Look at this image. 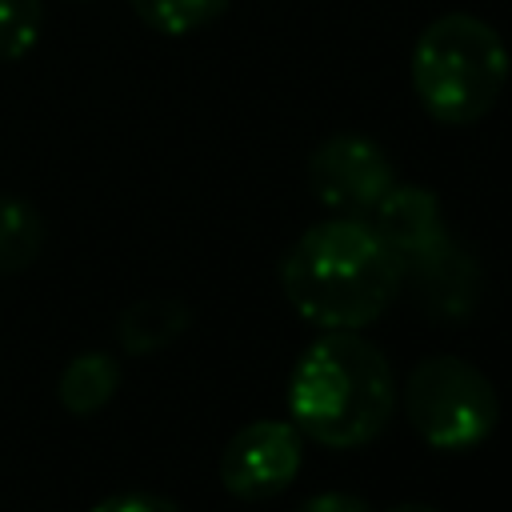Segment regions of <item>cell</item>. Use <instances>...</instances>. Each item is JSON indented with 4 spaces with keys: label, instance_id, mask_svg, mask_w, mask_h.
Listing matches in <instances>:
<instances>
[{
    "label": "cell",
    "instance_id": "6da1fadb",
    "mask_svg": "<svg viewBox=\"0 0 512 512\" xmlns=\"http://www.w3.org/2000/svg\"><path fill=\"white\" fill-rule=\"evenodd\" d=\"M280 288L320 332H360L396 300L404 268L364 216H332L280 256Z\"/></svg>",
    "mask_w": 512,
    "mask_h": 512
},
{
    "label": "cell",
    "instance_id": "7a4b0ae2",
    "mask_svg": "<svg viewBox=\"0 0 512 512\" xmlns=\"http://www.w3.org/2000/svg\"><path fill=\"white\" fill-rule=\"evenodd\" d=\"M396 408L384 352L360 332H320L288 376V416L324 448L372 444Z\"/></svg>",
    "mask_w": 512,
    "mask_h": 512
},
{
    "label": "cell",
    "instance_id": "3957f363",
    "mask_svg": "<svg viewBox=\"0 0 512 512\" xmlns=\"http://www.w3.org/2000/svg\"><path fill=\"white\" fill-rule=\"evenodd\" d=\"M508 48L472 12H448L420 28L412 48V92L436 124H476L508 84Z\"/></svg>",
    "mask_w": 512,
    "mask_h": 512
},
{
    "label": "cell",
    "instance_id": "277c9868",
    "mask_svg": "<svg viewBox=\"0 0 512 512\" xmlns=\"http://www.w3.org/2000/svg\"><path fill=\"white\" fill-rule=\"evenodd\" d=\"M404 416L412 432L436 452L480 448L500 420V396L492 380L448 352L424 356L404 380Z\"/></svg>",
    "mask_w": 512,
    "mask_h": 512
},
{
    "label": "cell",
    "instance_id": "5b68a950",
    "mask_svg": "<svg viewBox=\"0 0 512 512\" xmlns=\"http://www.w3.org/2000/svg\"><path fill=\"white\" fill-rule=\"evenodd\" d=\"M392 184V160L372 136L336 132L308 156V188L336 216H368Z\"/></svg>",
    "mask_w": 512,
    "mask_h": 512
},
{
    "label": "cell",
    "instance_id": "8992f818",
    "mask_svg": "<svg viewBox=\"0 0 512 512\" xmlns=\"http://www.w3.org/2000/svg\"><path fill=\"white\" fill-rule=\"evenodd\" d=\"M304 464V436L292 420H252L220 452V484L236 500L280 496Z\"/></svg>",
    "mask_w": 512,
    "mask_h": 512
},
{
    "label": "cell",
    "instance_id": "52a82bcc",
    "mask_svg": "<svg viewBox=\"0 0 512 512\" xmlns=\"http://www.w3.org/2000/svg\"><path fill=\"white\" fill-rule=\"evenodd\" d=\"M364 220L392 248V256L400 260V268L412 264V260H420L428 248H436L448 236L436 192L432 188H420V184H392L372 204V212Z\"/></svg>",
    "mask_w": 512,
    "mask_h": 512
},
{
    "label": "cell",
    "instance_id": "ba28073f",
    "mask_svg": "<svg viewBox=\"0 0 512 512\" xmlns=\"http://www.w3.org/2000/svg\"><path fill=\"white\" fill-rule=\"evenodd\" d=\"M404 280H412L420 308L436 320H464L472 312L476 288H480V272H476L472 256L452 236H444L420 260L404 264Z\"/></svg>",
    "mask_w": 512,
    "mask_h": 512
},
{
    "label": "cell",
    "instance_id": "9c48e42d",
    "mask_svg": "<svg viewBox=\"0 0 512 512\" xmlns=\"http://www.w3.org/2000/svg\"><path fill=\"white\" fill-rule=\"evenodd\" d=\"M188 324H192V312L180 300H168V296L136 300L116 320V344L128 356H152V352L168 348L172 340H180L188 332Z\"/></svg>",
    "mask_w": 512,
    "mask_h": 512
},
{
    "label": "cell",
    "instance_id": "30bf717a",
    "mask_svg": "<svg viewBox=\"0 0 512 512\" xmlns=\"http://www.w3.org/2000/svg\"><path fill=\"white\" fill-rule=\"evenodd\" d=\"M120 388V364L112 352H80L64 364L56 380V400L64 404L68 416H96Z\"/></svg>",
    "mask_w": 512,
    "mask_h": 512
},
{
    "label": "cell",
    "instance_id": "8fae6325",
    "mask_svg": "<svg viewBox=\"0 0 512 512\" xmlns=\"http://www.w3.org/2000/svg\"><path fill=\"white\" fill-rule=\"evenodd\" d=\"M40 248H44V220H40V212L28 200H20V196L0 192V276L32 268Z\"/></svg>",
    "mask_w": 512,
    "mask_h": 512
},
{
    "label": "cell",
    "instance_id": "7c38bea8",
    "mask_svg": "<svg viewBox=\"0 0 512 512\" xmlns=\"http://www.w3.org/2000/svg\"><path fill=\"white\" fill-rule=\"evenodd\" d=\"M140 24L160 36H188L216 24L228 12V0H128Z\"/></svg>",
    "mask_w": 512,
    "mask_h": 512
},
{
    "label": "cell",
    "instance_id": "4fadbf2b",
    "mask_svg": "<svg viewBox=\"0 0 512 512\" xmlns=\"http://www.w3.org/2000/svg\"><path fill=\"white\" fill-rule=\"evenodd\" d=\"M44 32V0H0V64L24 60Z\"/></svg>",
    "mask_w": 512,
    "mask_h": 512
},
{
    "label": "cell",
    "instance_id": "5bb4252c",
    "mask_svg": "<svg viewBox=\"0 0 512 512\" xmlns=\"http://www.w3.org/2000/svg\"><path fill=\"white\" fill-rule=\"evenodd\" d=\"M88 512H180V508L156 492H116V496L96 500Z\"/></svg>",
    "mask_w": 512,
    "mask_h": 512
},
{
    "label": "cell",
    "instance_id": "9a60e30c",
    "mask_svg": "<svg viewBox=\"0 0 512 512\" xmlns=\"http://www.w3.org/2000/svg\"><path fill=\"white\" fill-rule=\"evenodd\" d=\"M292 512H376L364 496H352V492H320L304 504H296Z\"/></svg>",
    "mask_w": 512,
    "mask_h": 512
},
{
    "label": "cell",
    "instance_id": "2e32d148",
    "mask_svg": "<svg viewBox=\"0 0 512 512\" xmlns=\"http://www.w3.org/2000/svg\"><path fill=\"white\" fill-rule=\"evenodd\" d=\"M384 512H440V508H432V504H424V500H400V504H392V508H384Z\"/></svg>",
    "mask_w": 512,
    "mask_h": 512
}]
</instances>
